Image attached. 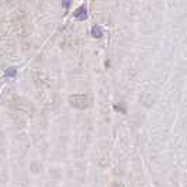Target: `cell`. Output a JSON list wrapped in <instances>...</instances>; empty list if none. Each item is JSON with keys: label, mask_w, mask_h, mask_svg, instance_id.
Listing matches in <instances>:
<instances>
[{"label": "cell", "mask_w": 187, "mask_h": 187, "mask_svg": "<svg viewBox=\"0 0 187 187\" xmlns=\"http://www.w3.org/2000/svg\"><path fill=\"white\" fill-rule=\"evenodd\" d=\"M91 35L94 38H101L103 37V28L100 25H93L91 27Z\"/></svg>", "instance_id": "obj_3"}, {"label": "cell", "mask_w": 187, "mask_h": 187, "mask_svg": "<svg viewBox=\"0 0 187 187\" xmlns=\"http://www.w3.org/2000/svg\"><path fill=\"white\" fill-rule=\"evenodd\" d=\"M69 103L77 110H86L91 106V100L87 94H73L69 97Z\"/></svg>", "instance_id": "obj_1"}, {"label": "cell", "mask_w": 187, "mask_h": 187, "mask_svg": "<svg viewBox=\"0 0 187 187\" xmlns=\"http://www.w3.org/2000/svg\"><path fill=\"white\" fill-rule=\"evenodd\" d=\"M70 1H72V0H62V7H63V8H69V6H70Z\"/></svg>", "instance_id": "obj_5"}, {"label": "cell", "mask_w": 187, "mask_h": 187, "mask_svg": "<svg viewBox=\"0 0 187 187\" xmlns=\"http://www.w3.org/2000/svg\"><path fill=\"white\" fill-rule=\"evenodd\" d=\"M75 17H76L77 20H80V21L87 20L89 14H87V8H86V6H80V7L77 8V10L75 11Z\"/></svg>", "instance_id": "obj_2"}, {"label": "cell", "mask_w": 187, "mask_h": 187, "mask_svg": "<svg viewBox=\"0 0 187 187\" xmlns=\"http://www.w3.org/2000/svg\"><path fill=\"white\" fill-rule=\"evenodd\" d=\"M4 76H6V77H16L17 76V69H14V68H8V69H6Z\"/></svg>", "instance_id": "obj_4"}, {"label": "cell", "mask_w": 187, "mask_h": 187, "mask_svg": "<svg viewBox=\"0 0 187 187\" xmlns=\"http://www.w3.org/2000/svg\"><path fill=\"white\" fill-rule=\"evenodd\" d=\"M114 108H115V110H121V113H125V108L122 106H114Z\"/></svg>", "instance_id": "obj_6"}]
</instances>
